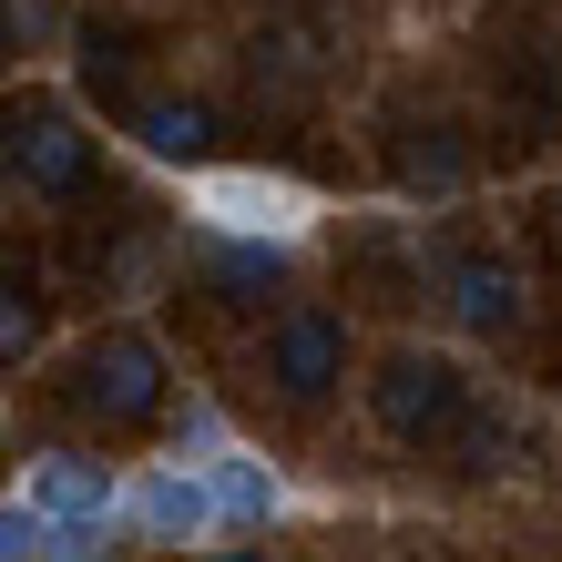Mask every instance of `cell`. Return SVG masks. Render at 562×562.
<instances>
[{"label":"cell","instance_id":"1","mask_svg":"<svg viewBox=\"0 0 562 562\" xmlns=\"http://www.w3.org/2000/svg\"><path fill=\"white\" fill-rule=\"evenodd\" d=\"M338 379H348V317L338 307H286L267 327V389L286 409H317Z\"/></svg>","mask_w":562,"mask_h":562},{"label":"cell","instance_id":"2","mask_svg":"<svg viewBox=\"0 0 562 562\" xmlns=\"http://www.w3.org/2000/svg\"><path fill=\"white\" fill-rule=\"evenodd\" d=\"M123 521H134L144 542H215L225 512H215L205 460H154V471H134L123 481Z\"/></svg>","mask_w":562,"mask_h":562},{"label":"cell","instance_id":"3","mask_svg":"<svg viewBox=\"0 0 562 562\" xmlns=\"http://www.w3.org/2000/svg\"><path fill=\"white\" fill-rule=\"evenodd\" d=\"M460 400H471L460 369H450V358H419V348L389 358L379 389H369V409H379L389 440H440V429H460Z\"/></svg>","mask_w":562,"mask_h":562},{"label":"cell","instance_id":"4","mask_svg":"<svg viewBox=\"0 0 562 562\" xmlns=\"http://www.w3.org/2000/svg\"><path fill=\"white\" fill-rule=\"evenodd\" d=\"M82 409L113 419V429H134V419L164 409V348L144 338V327H113V338L82 358Z\"/></svg>","mask_w":562,"mask_h":562},{"label":"cell","instance_id":"5","mask_svg":"<svg viewBox=\"0 0 562 562\" xmlns=\"http://www.w3.org/2000/svg\"><path fill=\"white\" fill-rule=\"evenodd\" d=\"M194 205H205L215 236H296V225H307V194L286 175H205Z\"/></svg>","mask_w":562,"mask_h":562},{"label":"cell","instance_id":"6","mask_svg":"<svg viewBox=\"0 0 562 562\" xmlns=\"http://www.w3.org/2000/svg\"><path fill=\"white\" fill-rule=\"evenodd\" d=\"M11 175H21L31 194H82V184H92L82 123H72V113H31L21 134H11Z\"/></svg>","mask_w":562,"mask_h":562},{"label":"cell","instance_id":"7","mask_svg":"<svg viewBox=\"0 0 562 562\" xmlns=\"http://www.w3.org/2000/svg\"><path fill=\"white\" fill-rule=\"evenodd\" d=\"M440 286H450V317L471 327V338H512L521 327V277L502 267V256H450Z\"/></svg>","mask_w":562,"mask_h":562},{"label":"cell","instance_id":"8","mask_svg":"<svg viewBox=\"0 0 562 562\" xmlns=\"http://www.w3.org/2000/svg\"><path fill=\"white\" fill-rule=\"evenodd\" d=\"M21 491L42 502V521H103V512H123V481L103 471V460H82V450H52Z\"/></svg>","mask_w":562,"mask_h":562},{"label":"cell","instance_id":"9","mask_svg":"<svg viewBox=\"0 0 562 562\" xmlns=\"http://www.w3.org/2000/svg\"><path fill=\"white\" fill-rule=\"evenodd\" d=\"M205 481H215L225 532H267V521H277V471H267L256 450H236V440H225V450L205 460Z\"/></svg>","mask_w":562,"mask_h":562},{"label":"cell","instance_id":"10","mask_svg":"<svg viewBox=\"0 0 562 562\" xmlns=\"http://www.w3.org/2000/svg\"><path fill=\"white\" fill-rule=\"evenodd\" d=\"M205 277H215L225 296H246V307H256V296L286 286V236H225V246L205 256Z\"/></svg>","mask_w":562,"mask_h":562},{"label":"cell","instance_id":"11","mask_svg":"<svg viewBox=\"0 0 562 562\" xmlns=\"http://www.w3.org/2000/svg\"><path fill=\"white\" fill-rule=\"evenodd\" d=\"M134 144L164 154V164H205V154H215V113H205V103H144V113H134Z\"/></svg>","mask_w":562,"mask_h":562},{"label":"cell","instance_id":"12","mask_svg":"<svg viewBox=\"0 0 562 562\" xmlns=\"http://www.w3.org/2000/svg\"><path fill=\"white\" fill-rule=\"evenodd\" d=\"M400 184H409V194H460V184H471V154H460L450 134L400 144Z\"/></svg>","mask_w":562,"mask_h":562},{"label":"cell","instance_id":"13","mask_svg":"<svg viewBox=\"0 0 562 562\" xmlns=\"http://www.w3.org/2000/svg\"><path fill=\"white\" fill-rule=\"evenodd\" d=\"M42 562H113V512L103 521H42Z\"/></svg>","mask_w":562,"mask_h":562},{"label":"cell","instance_id":"14","mask_svg":"<svg viewBox=\"0 0 562 562\" xmlns=\"http://www.w3.org/2000/svg\"><path fill=\"white\" fill-rule=\"evenodd\" d=\"M0 562H42V502H31V491L0 502Z\"/></svg>","mask_w":562,"mask_h":562},{"label":"cell","instance_id":"15","mask_svg":"<svg viewBox=\"0 0 562 562\" xmlns=\"http://www.w3.org/2000/svg\"><path fill=\"white\" fill-rule=\"evenodd\" d=\"M31 338H42V317H31V296L0 277V369H21V358H31Z\"/></svg>","mask_w":562,"mask_h":562},{"label":"cell","instance_id":"16","mask_svg":"<svg viewBox=\"0 0 562 562\" xmlns=\"http://www.w3.org/2000/svg\"><path fill=\"white\" fill-rule=\"evenodd\" d=\"M215 450H225V419H215L205 400H184V409H175V460H215Z\"/></svg>","mask_w":562,"mask_h":562},{"label":"cell","instance_id":"17","mask_svg":"<svg viewBox=\"0 0 562 562\" xmlns=\"http://www.w3.org/2000/svg\"><path fill=\"white\" fill-rule=\"evenodd\" d=\"M215 562H256V552H215Z\"/></svg>","mask_w":562,"mask_h":562}]
</instances>
